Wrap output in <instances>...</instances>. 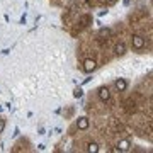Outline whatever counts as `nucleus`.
I'll return each instance as SVG.
<instances>
[{
    "label": "nucleus",
    "mask_w": 153,
    "mask_h": 153,
    "mask_svg": "<svg viewBox=\"0 0 153 153\" xmlns=\"http://www.w3.org/2000/svg\"><path fill=\"white\" fill-rule=\"evenodd\" d=\"M114 53H116L117 56H123V55L126 53V44H124V43H117V44L114 46Z\"/></svg>",
    "instance_id": "nucleus-7"
},
{
    "label": "nucleus",
    "mask_w": 153,
    "mask_h": 153,
    "mask_svg": "<svg viewBox=\"0 0 153 153\" xmlns=\"http://www.w3.org/2000/svg\"><path fill=\"white\" fill-rule=\"evenodd\" d=\"M97 94H99V99L102 100V102H107L111 99V90H109V87H100L97 90Z\"/></svg>",
    "instance_id": "nucleus-2"
},
{
    "label": "nucleus",
    "mask_w": 153,
    "mask_h": 153,
    "mask_svg": "<svg viewBox=\"0 0 153 153\" xmlns=\"http://www.w3.org/2000/svg\"><path fill=\"white\" fill-rule=\"evenodd\" d=\"M131 43H133V48L134 49H138V51H140V49H143L145 48V38H143V36H140V34H134V36H133L131 38Z\"/></svg>",
    "instance_id": "nucleus-1"
},
{
    "label": "nucleus",
    "mask_w": 153,
    "mask_h": 153,
    "mask_svg": "<svg viewBox=\"0 0 153 153\" xmlns=\"http://www.w3.org/2000/svg\"><path fill=\"white\" fill-rule=\"evenodd\" d=\"M4 129H5V121L0 119V133H4Z\"/></svg>",
    "instance_id": "nucleus-11"
},
{
    "label": "nucleus",
    "mask_w": 153,
    "mask_h": 153,
    "mask_svg": "<svg viewBox=\"0 0 153 153\" xmlns=\"http://www.w3.org/2000/svg\"><path fill=\"white\" fill-rule=\"evenodd\" d=\"M99 36H100V38H109L111 36V29L109 27H102L100 31H99Z\"/></svg>",
    "instance_id": "nucleus-8"
},
{
    "label": "nucleus",
    "mask_w": 153,
    "mask_h": 153,
    "mask_svg": "<svg viewBox=\"0 0 153 153\" xmlns=\"http://www.w3.org/2000/svg\"><path fill=\"white\" fill-rule=\"evenodd\" d=\"M87 152H90V153H97V152H99V145H97V143H88Z\"/></svg>",
    "instance_id": "nucleus-9"
},
{
    "label": "nucleus",
    "mask_w": 153,
    "mask_h": 153,
    "mask_svg": "<svg viewBox=\"0 0 153 153\" xmlns=\"http://www.w3.org/2000/svg\"><path fill=\"white\" fill-rule=\"evenodd\" d=\"M83 70L87 71V73L94 71V70H95V61H94V60H85V61H83Z\"/></svg>",
    "instance_id": "nucleus-6"
},
{
    "label": "nucleus",
    "mask_w": 153,
    "mask_h": 153,
    "mask_svg": "<svg viewBox=\"0 0 153 153\" xmlns=\"http://www.w3.org/2000/svg\"><path fill=\"white\" fill-rule=\"evenodd\" d=\"M76 128L82 129V131L88 129V119L87 117H78V119H76Z\"/></svg>",
    "instance_id": "nucleus-5"
},
{
    "label": "nucleus",
    "mask_w": 153,
    "mask_h": 153,
    "mask_svg": "<svg viewBox=\"0 0 153 153\" xmlns=\"http://www.w3.org/2000/svg\"><path fill=\"white\" fill-rule=\"evenodd\" d=\"M82 94H83V90H82V88H76L75 92H73V95H75V97L78 99V97H82Z\"/></svg>",
    "instance_id": "nucleus-10"
},
{
    "label": "nucleus",
    "mask_w": 153,
    "mask_h": 153,
    "mask_svg": "<svg viewBox=\"0 0 153 153\" xmlns=\"http://www.w3.org/2000/svg\"><path fill=\"white\" fill-rule=\"evenodd\" d=\"M131 148V141L129 140H121L119 143H117V150L116 152H128Z\"/></svg>",
    "instance_id": "nucleus-4"
},
{
    "label": "nucleus",
    "mask_w": 153,
    "mask_h": 153,
    "mask_svg": "<svg viewBox=\"0 0 153 153\" xmlns=\"http://www.w3.org/2000/svg\"><path fill=\"white\" fill-rule=\"evenodd\" d=\"M114 87H116L117 92H124L126 88H128V82H126L124 78H117V80L114 82Z\"/></svg>",
    "instance_id": "nucleus-3"
}]
</instances>
